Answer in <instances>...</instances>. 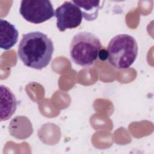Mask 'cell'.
<instances>
[{"label": "cell", "instance_id": "1", "mask_svg": "<svg viewBox=\"0 0 154 154\" xmlns=\"http://www.w3.org/2000/svg\"><path fill=\"white\" fill-rule=\"evenodd\" d=\"M53 52L52 40L42 32L34 31L22 35L17 54L26 66L41 70L49 64Z\"/></svg>", "mask_w": 154, "mask_h": 154}, {"label": "cell", "instance_id": "2", "mask_svg": "<svg viewBox=\"0 0 154 154\" xmlns=\"http://www.w3.org/2000/svg\"><path fill=\"white\" fill-rule=\"evenodd\" d=\"M108 60L110 64L118 69L129 68L138 55V44L134 37L123 34L114 36L107 47Z\"/></svg>", "mask_w": 154, "mask_h": 154}, {"label": "cell", "instance_id": "3", "mask_svg": "<svg viewBox=\"0 0 154 154\" xmlns=\"http://www.w3.org/2000/svg\"><path fill=\"white\" fill-rule=\"evenodd\" d=\"M101 49V42L96 35L87 31L79 32L74 35L71 41L70 58L79 66H90L98 58Z\"/></svg>", "mask_w": 154, "mask_h": 154}, {"label": "cell", "instance_id": "4", "mask_svg": "<svg viewBox=\"0 0 154 154\" xmlns=\"http://www.w3.org/2000/svg\"><path fill=\"white\" fill-rule=\"evenodd\" d=\"M19 11L24 19L35 24L45 22L55 16L53 6L48 0H23Z\"/></svg>", "mask_w": 154, "mask_h": 154}, {"label": "cell", "instance_id": "5", "mask_svg": "<svg viewBox=\"0 0 154 154\" xmlns=\"http://www.w3.org/2000/svg\"><path fill=\"white\" fill-rule=\"evenodd\" d=\"M57 26L60 31L79 26L82 20L80 9L72 1H66L55 10Z\"/></svg>", "mask_w": 154, "mask_h": 154}, {"label": "cell", "instance_id": "6", "mask_svg": "<svg viewBox=\"0 0 154 154\" xmlns=\"http://www.w3.org/2000/svg\"><path fill=\"white\" fill-rule=\"evenodd\" d=\"M17 108V100L11 90L1 85V121L9 119Z\"/></svg>", "mask_w": 154, "mask_h": 154}, {"label": "cell", "instance_id": "7", "mask_svg": "<svg viewBox=\"0 0 154 154\" xmlns=\"http://www.w3.org/2000/svg\"><path fill=\"white\" fill-rule=\"evenodd\" d=\"M19 32L16 26L3 19H0V48L4 50L11 48L17 42Z\"/></svg>", "mask_w": 154, "mask_h": 154}, {"label": "cell", "instance_id": "8", "mask_svg": "<svg viewBox=\"0 0 154 154\" xmlns=\"http://www.w3.org/2000/svg\"><path fill=\"white\" fill-rule=\"evenodd\" d=\"M81 11L83 18L87 21L95 20L98 16V11L103 7L100 1H72Z\"/></svg>", "mask_w": 154, "mask_h": 154}, {"label": "cell", "instance_id": "9", "mask_svg": "<svg viewBox=\"0 0 154 154\" xmlns=\"http://www.w3.org/2000/svg\"><path fill=\"white\" fill-rule=\"evenodd\" d=\"M98 58L100 60H105L108 58V53L107 51L103 49H101L98 54Z\"/></svg>", "mask_w": 154, "mask_h": 154}]
</instances>
